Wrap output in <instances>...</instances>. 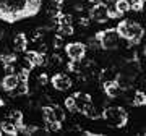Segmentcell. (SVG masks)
<instances>
[{
    "label": "cell",
    "mask_w": 146,
    "mask_h": 136,
    "mask_svg": "<svg viewBox=\"0 0 146 136\" xmlns=\"http://www.w3.org/2000/svg\"><path fill=\"white\" fill-rule=\"evenodd\" d=\"M119 78V73L112 70V68H104L101 70V75H99V81L101 83H110V81H117Z\"/></svg>",
    "instance_id": "cell-11"
},
{
    "label": "cell",
    "mask_w": 146,
    "mask_h": 136,
    "mask_svg": "<svg viewBox=\"0 0 146 136\" xmlns=\"http://www.w3.org/2000/svg\"><path fill=\"white\" fill-rule=\"evenodd\" d=\"M20 83V78H18V75L16 73H8L5 78L2 79V88L5 89V91H11V89H15Z\"/></svg>",
    "instance_id": "cell-8"
},
{
    "label": "cell",
    "mask_w": 146,
    "mask_h": 136,
    "mask_svg": "<svg viewBox=\"0 0 146 136\" xmlns=\"http://www.w3.org/2000/svg\"><path fill=\"white\" fill-rule=\"evenodd\" d=\"M115 29H117V32L120 34V37L130 41L131 44L140 42L143 34H145L143 28H141L138 23H135V21H131V20H125V21H122V23H119V26L115 28Z\"/></svg>",
    "instance_id": "cell-1"
},
{
    "label": "cell",
    "mask_w": 146,
    "mask_h": 136,
    "mask_svg": "<svg viewBox=\"0 0 146 136\" xmlns=\"http://www.w3.org/2000/svg\"><path fill=\"white\" fill-rule=\"evenodd\" d=\"M73 97H75L76 112H80V114H84V110H86L89 105L93 104V100H91L89 94H86V92H76V94L73 96Z\"/></svg>",
    "instance_id": "cell-7"
},
{
    "label": "cell",
    "mask_w": 146,
    "mask_h": 136,
    "mask_svg": "<svg viewBox=\"0 0 146 136\" xmlns=\"http://www.w3.org/2000/svg\"><path fill=\"white\" fill-rule=\"evenodd\" d=\"M89 18L94 20L96 23H106V21L110 20V15H109V8L106 3L102 2H96L91 10H89Z\"/></svg>",
    "instance_id": "cell-4"
},
{
    "label": "cell",
    "mask_w": 146,
    "mask_h": 136,
    "mask_svg": "<svg viewBox=\"0 0 146 136\" xmlns=\"http://www.w3.org/2000/svg\"><path fill=\"white\" fill-rule=\"evenodd\" d=\"M104 91L107 94V97H119L123 89L119 86L117 81H110V83H104Z\"/></svg>",
    "instance_id": "cell-9"
},
{
    "label": "cell",
    "mask_w": 146,
    "mask_h": 136,
    "mask_svg": "<svg viewBox=\"0 0 146 136\" xmlns=\"http://www.w3.org/2000/svg\"><path fill=\"white\" fill-rule=\"evenodd\" d=\"M13 49L16 52H25L28 49V39H26V34L23 32H18L13 39Z\"/></svg>",
    "instance_id": "cell-10"
},
{
    "label": "cell",
    "mask_w": 146,
    "mask_h": 136,
    "mask_svg": "<svg viewBox=\"0 0 146 136\" xmlns=\"http://www.w3.org/2000/svg\"><path fill=\"white\" fill-rule=\"evenodd\" d=\"M8 120L13 121L16 126H20L23 123V112L21 110H11L10 114H8Z\"/></svg>",
    "instance_id": "cell-14"
},
{
    "label": "cell",
    "mask_w": 146,
    "mask_h": 136,
    "mask_svg": "<svg viewBox=\"0 0 146 136\" xmlns=\"http://www.w3.org/2000/svg\"><path fill=\"white\" fill-rule=\"evenodd\" d=\"M102 118L112 126H123L127 123L128 115L122 107H106L102 112Z\"/></svg>",
    "instance_id": "cell-2"
},
{
    "label": "cell",
    "mask_w": 146,
    "mask_h": 136,
    "mask_svg": "<svg viewBox=\"0 0 146 136\" xmlns=\"http://www.w3.org/2000/svg\"><path fill=\"white\" fill-rule=\"evenodd\" d=\"M115 8L120 15H125L127 11H130V7H128V2L127 0H115Z\"/></svg>",
    "instance_id": "cell-15"
},
{
    "label": "cell",
    "mask_w": 146,
    "mask_h": 136,
    "mask_svg": "<svg viewBox=\"0 0 146 136\" xmlns=\"http://www.w3.org/2000/svg\"><path fill=\"white\" fill-rule=\"evenodd\" d=\"M50 83H52V86L57 89V91H68V89L73 86L72 78L67 76V75H63V73L54 75L52 78H50Z\"/></svg>",
    "instance_id": "cell-6"
},
{
    "label": "cell",
    "mask_w": 146,
    "mask_h": 136,
    "mask_svg": "<svg viewBox=\"0 0 146 136\" xmlns=\"http://www.w3.org/2000/svg\"><path fill=\"white\" fill-rule=\"evenodd\" d=\"M42 117H44V121L46 123H55L57 118L54 115V110H52V105H46L42 109Z\"/></svg>",
    "instance_id": "cell-13"
},
{
    "label": "cell",
    "mask_w": 146,
    "mask_h": 136,
    "mask_svg": "<svg viewBox=\"0 0 146 136\" xmlns=\"http://www.w3.org/2000/svg\"><path fill=\"white\" fill-rule=\"evenodd\" d=\"M98 39L102 49H117L120 42V34L117 32V29H106L98 34Z\"/></svg>",
    "instance_id": "cell-3"
},
{
    "label": "cell",
    "mask_w": 146,
    "mask_h": 136,
    "mask_svg": "<svg viewBox=\"0 0 146 136\" xmlns=\"http://www.w3.org/2000/svg\"><path fill=\"white\" fill-rule=\"evenodd\" d=\"M65 109H67L70 114H75V112H76V105H75V97H73V96H70V97L65 99Z\"/></svg>",
    "instance_id": "cell-18"
},
{
    "label": "cell",
    "mask_w": 146,
    "mask_h": 136,
    "mask_svg": "<svg viewBox=\"0 0 146 136\" xmlns=\"http://www.w3.org/2000/svg\"><path fill=\"white\" fill-rule=\"evenodd\" d=\"M145 135H146V128H145Z\"/></svg>",
    "instance_id": "cell-19"
},
{
    "label": "cell",
    "mask_w": 146,
    "mask_h": 136,
    "mask_svg": "<svg viewBox=\"0 0 146 136\" xmlns=\"http://www.w3.org/2000/svg\"><path fill=\"white\" fill-rule=\"evenodd\" d=\"M0 131H2V135H8V136H15L18 133V128L13 121L7 120L3 123H0Z\"/></svg>",
    "instance_id": "cell-12"
},
{
    "label": "cell",
    "mask_w": 146,
    "mask_h": 136,
    "mask_svg": "<svg viewBox=\"0 0 146 136\" xmlns=\"http://www.w3.org/2000/svg\"><path fill=\"white\" fill-rule=\"evenodd\" d=\"M131 104L136 105V107H141V105L146 104V92H143V91H138L135 94V97H133V100H131Z\"/></svg>",
    "instance_id": "cell-16"
},
{
    "label": "cell",
    "mask_w": 146,
    "mask_h": 136,
    "mask_svg": "<svg viewBox=\"0 0 146 136\" xmlns=\"http://www.w3.org/2000/svg\"><path fill=\"white\" fill-rule=\"evenodd\" d=\"M0 135H2V131H0Z\"/></svg>",
    "instance_id": "cell-20"
},
{
    "label": "cell",
    "mask_w": 146,
    "mask_h": 136,
    "mask_svg": "<svg viewBox=\"0 0 146 136\" xmlns=\"http://www.w3.org/2000/svg\"><path fill=\"white\" fill-rule=\"evenodd\" d=\"M65 52L70 60H83L84 53H86V46L81 42H72L65 46Z\"/></svg>",
    "instance_id": "cell-5"
},
{
    "label": "cell",
    "mask_w": 146,
    "mask_h": 136,
    "mask_svg": "<svg viewBox=\"0 0 146 136\" xmlns=\"http://www.w3.org/2000/svg\"><path fill=\"white\" fill-rule=\"evenodd\" d=\"M52 110H54V115H55L57 121H60V123H62V121L65 120V112H63V109L58 104H54L52 105Z\"/></svg>",
    "instance_id": "cell-17"
}]
</instances>
